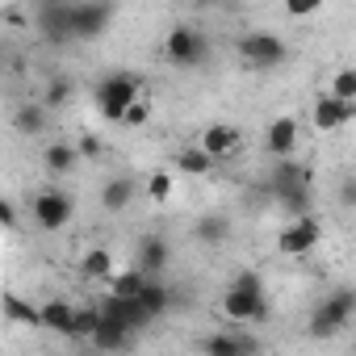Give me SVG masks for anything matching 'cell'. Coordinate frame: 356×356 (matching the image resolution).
<instances>
[{"mask_svg": "<svg viewBox=\"0 0 356 356\" xmlns=\"http://www.w3.org/2000/svg\"><path fill=\"white\" fill-rule=\"evenodd\" d=\"M318 239H323V222H318L314 214L289 218V222L281 227V235H277V252H281V256H306V252L318 248Z\"/></svg>", "mask_w": 356, "mask_h": 356, "instance_id": "obj_8", "label": "cell"}, {"mask_svg": "<svg viewBox=\"0 0 356 356\" xmlns=\"http://www.w3.org/2000/svg\"><path fill=\"white\" fill-rule=\"evenodd\" d=\"M163 55L176 67H197V63H206L210 47H206V34H197L193 26H172L163 38Z\"/></svg>", "mask_w": 356, "mask_h": 356, "instance_id": "obj_6", "label": "cell"}, {"mask_svg": "<svg viewBox=\"0 0 356 356\" xmlns=\"http://www.w3.org/2000/svg\"><path fill=\"white\" fill-rule=\"evenodd\" d=\"M80 147L76 143H51L47 151H42V163H47V172L51 176H72L76 168H80Z\"/></svg>", "mask_w": 356, "mask_h": 356, "instance_id": "obj_18", "label": "cell"}, {"mask_svg": "<svg viewBox=\"0 0 356 356\" xmlns=\"http://www.w3.org/2000/svg\"><path fill=\"white\" fill-rule=\"evenodd\" d=\"M113 22V5H101V0H76V42H92L109 30Z\"/></svg>", "mask_w": 356, "mask_h": 356, "instance_id": "obj_11", "label": "cell"}, {"mask_svg": "<svg viewBox=\"0 0 356 356\" xmlns=\"http://www.w3.org/2000/svg\"><path fill=\"white\" fill-rule=\"evenodd\" d=\"M30 210H34V222L42 231H63L72 222V214H76V202L63 189H42V193H34Z\"/></svg>", "mask_w": 356, "mask_h": 356, "instance_id": "obj_7", "label": "cell"}, {"mask_svg": "<svg viewBox=\"0 0 356 356\" xmlns=\"http://www.w3.org/2000/svg\"><path fill=\"white\" fill-rule=\"evenodd\" d=\"M76 318H80V310H76L72 302H63V298H47V302H42V327H47L51 335L76 339Z\"/></svg>", "mask_w": 356, "mask_h": 356, "instance_id": "obj_14", "label": "cell"}, {"mask_svg": "<svg viewBox=\"0 0 356 356\" xmlns=\"http://www.w3.org/2000/svg\"><path fill=\"white\" fill-rule=\"evenodd\" d=\"M147 118H151V101H138V105L122 118V126H147Z\"/></svg>", "mask_w": 356, "mask_h": 356, "instance_id": "obj_31", "label": "cell"}, {"mask_svg": "<svg viewBox=\"0 0 356 356\" xmlns=\"http://www.w3.org/2000/svg\"><path fill=\"white\" fill-rule=\"evenodd\" d=\"M138 306L151 314V318H159L168 306H172V293H168V285H159V281H151L143 293H138Z\"/></svg>", "mask_w": 356, "mask_h": 356, "instance_id": "obj_26", "label": "cell"}, {"mask_svg": "<svg viewBox=\"0 0 356 356\" xmlns=\"http://www.w3.org/2000/svg\"><path fill=\"white\" fill-rule=\"evenodd\" d=\"M168 256H172L168 239H159V235H143V243H138V252H134V268H143V273L151 277V273L168 268Z\"/></svg>", "mask_w": 356, "mask_h": 356, "instance_id": "obj_16", "label": "cell"}, {"mask_svg": "<svg viewBox=\"0 0 356 356\" xmlns=\"http://www.w3.org/2000/svg\"><path fill=\"white\" fill-rule=\"evenodd\" d=\"M356 314V285H339L331 289L314 310H310V323H306V335L310 339H331L335 331H343Z\"/></svg>", "mask_w": 356, "mask_h": 356, "instance_id": "obj_2", "label": "cell"}, {"mask_svg": "<svg viewBox=\"0 0 356 356\" xmlns=\"http://www.w3.org/2000/svg\"><path fill=\"white\" fill-rule=\"evenodd\" d=\"M147 197H151L155 206H163V202L172 197V172H163V168H159V172H151V176H147Z\"/></svg>", "mask_w": 356, "mask_h": 356, "instance_id": "obj_29", "label": "cell"}, {"mask_svg": "<svg viewBox=\"0 0 356 356\" xmlns=\"http://www.w3.org/2000/svg\"><path fill=\"white\" fill-rule=\"evenodd\" d=\"M352 118H356V105L335 101L331 92L314 97V105H310V122H314V130H323V134H335V130H339V126H348Z\"/></svg>", "mask_w": 356, "mask_h": 356, "instance_id": "obj_12", "label": "cell"}, {"mask_svg": "<svg viewBox=\"0 0 356 356\" xmlns=\"http://www.w3.org/2000/svg\"><path fill=\"white\" fill-rule=\"evenodd\" d=\"M343 206H356V181L343 185Z\"/></svg>", "mask_w": 356, "mask_h": 356, "instance_id": "obj_34", "label": "cell"}, {"mask_svg": "<svg viewBox=\"0 0 356 356\" xmlns=\"http://www.w3.org/2000/svg\"><path fill=\"white\" fill-rule=\"evenodd\" d=\"M306 181H310L306 163H298V159H277V168H273V181H268V189H273L277 197H285V193H298V189H306Z\"/></svg>", "mask_w": 356, "mask_h": 356, "instance_id": "obj_15", "label": "cell"}, {"mask_svg": "<svg viewBox=\"0 0 356 356\" xmlns=\"http://www.w3.org/2000/svg\"><path fill=\"white\" fill-rule=\"evenodd\" d=\"M80 155H84V159H101V155H105V143H101L97 134H84V138H80Z\"/></svg>", "mask_w": 356, "mask_h": 356, "instance_id": "obj_32", "label": "cell"}, {"mask_svg": "<svg viewBox=\"0 0 356 356\" xmlns=\"http://www.w3.org/2000/svg\"><path fill=\"white\" fill-rule=\"evenodd\" d=\"M239 55H243V63L248 67H256V72H273V67H281L285 59H289V47H285V38L281 34H243L239 38Z\"/></svg>", "mask_w": 356, "mask_h": 356, "instance_id": "obj_5", "label": "cell"}, {"mask_svg": "<svg viewBox=\"0 0 356 356\" xmlns=\"http://www.w3.org/2000/svg\"><path fill=\"white\" fill-rule=\"evenodd\" d=\"M147 285H151V277H147L143 268H134V264H130V268H122V273L109 281V293H113V298H138Z\"/></svg>", "mask_w": 356, "mask_h": 356, "instance_id": "obj_23", "label": "cell"}, {"mask_svg": "<svg viewBox=\"0 0 356 356\" xmlns=\"http://www.w3.org/2000/svg\"><path fill=\"white\" fill-rule=\"evenodd\" d=\"M193 239L206 243V248L227 243V239H231V218H227V214H202V218L193 222Z\"/></svg>", "mask_w": 356, "mask_h": 356, "instance_id": "obj_20", "label": "cell"}, {"mask_svg": "<svg viewBox=\"0 0 356 356\" xmlns=\"http://www.w3.org/2000/svg\"><path fill=\"white\" fill-rule=\"evenodd\" d=\"M80 273H84L88 281H113V277H118V264H113V256H109L105 248H88V252L80 256Z\"/></svg>", "mask_w": 356, "mask_h": 356, "instance_id": "obj_22", "label": "cell"}, {"mask_svg": "<svg viewBox=\"0 0 356 356\" xmlns=\"http://www.w3.org/2000/svg\"><path fill=\"white\" fill-rule=\"evenodd\" d=\"M0 222H5L9 231L17 227V210H13V202H0Z\"/></svg>", "mask_w": 356, "mask_h": 356, "instance_id": "obj_33", "label": "cell"}, {"mask_svg": "<svg viewBox=\"0 0 356 356\" xmlns=\"http://www.w3.org/2000/svg\"><path fill=\"white\" fill-rule=\"evenodd\" d=\"M13 126H17L22 134H42V126H47V105H42V101H26V105L13 113Z\"/></svg>", "mask_w": 356, "mask_h": 356, "instance_id": "obj_24", "label": "cell"}, {"mask_svg": "<svg viewBox=\"0 0 356 356\" xmlns=\"http://www.w3.org/2000/svg\"><path fill=\"white\" fill-rule=\"evenodd\" d=\"M214 168V159L202 151V147H185V151H176V172H185V176H206Z\"/></svg>", "mask_w": 356, "mask_h": 356, "instance_id": "obj_25", "label": "cell"}, {"mask_svg": "<svg viewBox=\"0 0 356 356\" xmlns=\"http://www.w3.org/2000/svg\"><path fill=\"white\" fill-rule=\"evenodd\" d=\"M130 335H134V331H130L126 323H118V318H105V314H101V327H97V335H92V348L109 356V352H122V348L130 343Z\"/></svg>", "mask_w": 356, "mask_h": 356, "instance_id": "obj_19", "label": "cell"}, {"mask_svg": "<svg viewBox=\"0 0 356 356\" xmlns=\"http://www.w3.org/2000/svg\"><path fill=\"white\" fill-rule=\"evenodd\" d=\"M72 92H76V84H72L67 76H55V80L47 84V92H42V105H47V109H59V105L72 101Z\"/></svg>", "mask_w": 356, "mask_h": 356, "instance_id": "obj_28", "label": "cell"}, {"mask_svg": "<svg viewBox=\"0 0 356 356\" xmlns=\"http://www.w3.org/2000/svg\"><path fill=\"white\" fill-rule=\"evenodd\" d=\"M298 138H302V126H298V118H289V113H281V118H273V122L264 126V151H268L273 159H293Z\"/></svg>", "mask_w": 356, "mask_h": 356, "instance_id": "obj_10", "label": "cell"}, {"mask_svg": "<svg viewBox=\"0 0 356 356\" xmlns=\"http://www.w3.org/2000/svg\"><path fill=\"white\" fill-rule=\"evenodd\" d=\"M202 356H264V343L248 331H210L202 339Z\"/></svg>", "mask_w": 356, "mask_h": 356, "instance_id": "obj_9", "label": "cell"}, {"mask_svg": "<svg viewBox=\"0 0 356 356\" xmlns=\"http://www.w3.org/2000/svg\"><path fill=\"white\" fill-rule=\"evenodd\" d=\"M331 97L356 105V67H339V72L331 76Z\"/></svg>", "mask_w": 356, "mask_h": 356, "instance_id": "obj_27", "label": "cell"}, {"mask_svg": "<svg viewBox=\"0 0 356 356\" xmlns=\"http://www.w3.org/2000/svg\"><path fill=\"white\" fill-rule=\"evenodd\" d=\"M197 147H202L210 159H227V155H235V151L243 147V134H239V126H231V122H214V126L202 130Z\"/></svg>", "mask_w": 356, "mask_h": 356, "instance_id": "obj_13", "label": "cell"}, {"mask_svg": "<svg viewBox=\"0 0 356 356\" xmlns=\"http://www.w3.org/2000/svg\"><path fill=\"white\" fill-rule=\"evenodd\" d=\"M222 314H227V323H235V327L260 323V318L268 314L264 277H260L256 268H243V273H235V281H231V285H227V293H222Z\"/></svg>", "mask_w": 356, "mask_h": 356, "instance_id": "obj_1", "label": "cell"}, {"mask_svg": "<svg viewBox=\"0 0 356 356\" xmlns=\"http://www.w3.org/2000/svg\"><path fill=\"white\" fill-rule=\"evenodd\" d=\"M318 9H323L318 0H289V5H285L289 17H310V13H318Z\"/></svg>", "mask_w": 356, "mask_h": 356, "instance_id": "obj_30", "label": "cell"}, {"mask_svg": "<svg viewBox=\"0 0 356 356\" xmlns=\"http://www.w3.org/2000/svg\"><path fill=\"white\" fill-rule=\"evenodd\" d=\"M34 30L47 42H76V5H67V0H42L34 9Z\"/></svg>", "mask_w": 356, "mask_h": 356, "instance_id": "obj_4", "label": "cell"}, {"mask_svg": "<svg viewBox=\"0 0 356 356\" xmlns=\"http://www.w3.org/2000/svg\"><path fill=\"white\" fill-rule=\"evenodd\" d=\"M5 318L17 323V327H30V331H47V327H42V306L26 302V298H17V293L5 298Z\"/></svg>", "mask_w": 356, "mask_h": 356, "instance_id": "obj_21", "label": "cell"}, {"mask_svg": "<svg viewBox=\"0 0 356 356\" xmlns=\"http://www.w3.org/2000/svg\"><path fill=\"white\" fill-rule=\"evenodd\" d=\"M134 193H138V185L130 181V176H113V181L101 185V210L105 214H122L134 202Z\"/></svg>", "mask_w": 356, "mask_h": 356, "instance_id": "obj_17", "label": "cell"}, {"mask_svg": "<svg viewBox=\"0 0 356 356\" xmlns=\"http://www.w3.org/2000/svg\"><path fill=\"white\" fill-rule=\"evenodd\" d=\"M97 109H101V118L105 122H122L138 101H143V84H138V76H130V72H113V76H105L101 84H97Z\"/></svg>", "mask_w": 356, "mask_h": 356, "instance_id": "obj_3", "label": "cell"}]
</instances>
